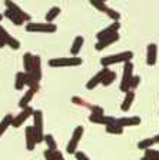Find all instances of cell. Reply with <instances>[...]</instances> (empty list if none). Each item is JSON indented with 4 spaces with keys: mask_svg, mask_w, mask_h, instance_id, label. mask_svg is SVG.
<instances>
[{
    "mask_svg": "<svg viewBox=\"0 0 159 160\" xmlns=\"http://www.w3.org/2000/svg\"><path fill=\"white\" fill-rule=\"evenodd\" d=\"M106 132L109 134H122L123 129L119 126H116V124H109V126H106Z\"/></svg>",
    "mask_w": 159,
    "mask_h": 160,
    "instance_id": "30",
    "label": "cell"
},
{
    "mask_svg": "<svg viewBox=\"0 0 159 160\" xmlns=\"http://www.w3.org/2000/svg\"><path fill=\"white\" fill-rule=\"evenodd\" d=\"M140 160H159V159H152V157H146V156H143Z\"/></svg>",
    "mask_w": 159,
    "mask_h": 160,
    "instance_id": "39",
    "label": "cell"
},
{
    "mask_svg": "<svg viewBox=\"0 0 159 160\" xmlns=\"http://www.w3.org/2000/svg\"><path fill=\"white\" fill-rule=\"evenodd\" d=\"M59 13H60V9H59V7H57V6L52 7V9H50L49 12L46 13V23H52L53 20L59 16Z\"/></svg>",
    "mask_w": 159,
    "mask_h": 160,
    "instance_id": "26",
    "label": "cell"
},
{
    "mask_svg": "<svg viewBox=\"0 0 159 160\" xmlns=\"http://www.w3.org/2000/svg\"><path fill=\"white\" fill-rule=\"evenodd\" d=\"M24 86H26V73H23V72H19V73L16 74L14 87H16L17 90H22Z\"/></svg>",
    "mask_w": 159,
    "mask_h": 160,
    "instance_id": "23",
    "label": "cell"
},
{
    "mask_svg": "<svg viewBox=\"0 0 159 160\" xmlns=\"http://www.w3.org/2000/svg\"><path fill=\"white\" fill-rule=\"evenodd\" d=\"M139 82H140V77L139 76H133L132 80H130V90L135 89V87L139 84Z\"/></svg>",
    "mask_w": 159,
    "mask_h": 160,
    "instance_id": "32",
    "label": "cell"
},
{
    "mask_svg": "<svg viewBox=\"0 0 159 160\" xmlns=\"http://www.w3.org/2000/svg\"><path fill=\"white\" fill-rule=\"evenodd\" d=\"M75 157H76V160H90L83 152H76V153H75Z\"/></svg>",
    "mask_w": 159,
    "mask_h": 160,
    "instance_id": "33",
    "label": "cell"
},
{
    "mask_svg": "<svg viewBox=\"0 0 159 160\" xmlns=\"http://www.w3.org/2000/svg\"><path fill=\"white\" fill-rule=\"evenodd\" d=\"M82 134H83V127L82 126H77L76 129L73 130V134L70 137L69 143H67V147H66V152L69 154H75L77 152V144H79L80 139H82Z\"/></svg>",
    "mask_w": 159,
    "mask_h": 160,
    "instance_id": "7",
    "label": "cell"
},
{
    "mask_svg": "<svg viewBox=\"0 0 159 160\" xmlns=\"http://www.w3.org/2000/svg\"><path fill=\"white\" fill-rule=\"evenodd\" d=\"M89 120L92 123H98V124H103V126H109V124H115L116 117L112 116H106V114H90Z\"/></svg>",
    "mask_w": 159,
    "mask_h": 160,
    "instance_id": "11",
    "label": "cell"
},
{
    "mask_svg": "<svg viewBox=\"0 0 159 160\" xmlns=\"http://www.w3.org/2000/svg\"><path fill=\"white\" fill-rule=\"evenodd\" d=\"M36 139H34V133H33V127L27 126L26 127V147L27 150H33L36 146Z\"/></svg>",
    "mask_w": 159,
    "mask_h": 160,
    "instance_id": "19",
    "label": "cell"
},
{
    "mask_svg": "<svg viewBox=\"0 0 159 160\" xmlns=\"http://www.w3.org/2000/svg\"><path fill=\"white\" fill-rule=\"evenodd\" d=\"M12 122H13V116H12V114H6V116L3 117V120L0 122V136L6 132L7 127L12 126Z\"/></svg>",
    "mask_w": 159,
    "mask_h": 160,
    "instance_id": "22",
    "label": "cell"
},
{
    "mask_svg": "<svg viewBox=\"0 0 159 160\" xmlns=\"http://www.w3.org/2000/svg\"><path fill=\"white\" fill-rule=\"evenodd\" d=\"M4 16H6L13 24H16V26H22V24L24 23V20L22 19V17L17 16L16 13H13V12H10V10H7V9H6V12H4Z\"/></svg>",
    "mask_w": 159,
    "mask_h": 160,
    "instance_id": "20",
    "label": "cell"
},
{
    "mask_svg": "<svg viewBox=\"0 0 159 160\" xmlns=\"http://www.w3.org/2000/svg\"><path fill=\"white\" fill-rule=\"evenodd\" d=\"M32 64H33V54L32 53H24V56H23L24 73H29V70L32 69Z\"/></svg>",
    "mask_w": 159,
    "mask_h": 160,
    "instance_id": "25",
    "label": "cell"
},
{
    "mask_svg": "<svg viewBox=\"0 0 159 160\" xmlns=\"http://www.w3.org/2000/svg\"><path fill=\"white\" fill-rule=\"evenodd\" d=\"M153 140H152V137H148V139H143V140H140L139 143H138V149H140V150H146V149H151V147L153 146Z\"/></svg>",
    "mask_w": 159,
    "mask_h": 160,
    "instance_id": "29",
    "label": "cell"
},
{
    "mask_svg": "<svg viewBox=\"0 0 159 160\" xmlns=\"http://www.w3.org/2000/svg\"><path fill=\"white\" fill-rule=\"evenodd\" d=\"M132 77H133V64L130 62H126L123 64V73H122V80H120V92H123V93L129 92Z\"/></svg>",
    "mask_w": 159,
    "mask_h": 160,
    "instance_id": "4",
    "label": "cell"
},
{
    "mask_svg": "<svg viewBox=\"0 0 159 160\" xmlns=\"http://www.w3.org/2000/svg\"><path fill=\"white\" fill-rule=\"evenodd\" d=\"M37 89H39V86H33V87H29V90H27L26 93L23 94V97L20 99L19 102V107L20 109H24V107L29 106V103L32 102V99H33V96L36 94Z\"/></svg>",
    "mask_w": 159,
    "mask_h": 160,
    "instance_id": "17",
    "label": "cell"
},
{
    "mask_svg": "<svg viewBox=\"0 0 159 160\" xmlns=\"http://www.w3.org/2000/svg\"><path fill=\"white\" fill-rule=\"evenodd\" d=\"M43 156H45V159H46V160H55V156H53V152H52V150H49V149L45 150Z\"/></svg>",
    "mask_w": 159,
    "mask_h": 160,
    "instance_id": "35",
    "label": "cell"
},
{
    "mask_svg": "<svg viewBox=\"0 0 159 160\" xmlns=\"http://www.w3.org/2000/svg\"><path fill=\"white\" fill-rule=\"evenodd\" d=\"M140 123V119L138 116H133V117H120V119H116L115 120V124L119 127H129V126H138Z\"/></svg>",
    "mask_w": 159,
    "mask_h": 160,
    "instance_id": "15",
    "label": "cell"
},
{
    "mask_svg": "<svg viewBox=\"0 0 159 160\" xmlns=\"http://www.w3.org/2000/svg\"><path fill=\"white\" fill-rule=\"evenodd\" d=\"M118 40H119V33H115L109 37H105V39H102V40H98V43L95 44V49H96L98 52H100V50L106 49L108 46L113 44L115 42H118Z\"/></svg>",
    "mask_w": 159,
    "mask_h": 160,
    "instance_id": "16",
    "label": "cell"
},
{
    "mask_svg": "<svg viewBox=\"0 0 159 160\" xmlns=\"http://www.w3.org/2000/svg\"><path fill=\"white\" fill-rule=\"evenodd\" d=\"M102 2H103V3H106V0H102Z\"/></svg>",
    "mask_w": 159,
    "mask_h": 160,
    "instance_id": "42",
    "label": "cell"
},
{
    "mask_svg": "<svg viewBox=\"0 0 159 160\" xmlns=\"http://www.w3.org/2000/svg\"><path fill=\"white\" fill-rule=\"evenodd\" d=\"M152 140H153V143H159V134H156V136H153L152 137Z\"/></svg>",
    "mask_w": 159,
    "mask_h": 160,
    "instance_id": "38",
    "label": "cell"
},
{
    "mask_svg": "<svg viewBox=\"0 0 159 160\" xmlns=\"http://www.w3.org/2000/svg\"><path fill=\"white\" fill-rule=\"evenodd\" d=\"M72 102H73V103H76V104H83V100L79 99V97H73Z\"/></svg>",
    "mask_w": 159,
    "mask_h": 160,
    "instance_id": "37",
    "label": "cell"
},
{
    "mask_svg": "<svg viewBox=\"0 0 159 160\" xmlns=\"http://www.w3.org/2000/svg\"><path fill=\"white\" fill-rule=\"evenodd\" d=\"M33 112H34V110L32 109L30 106H27V107H24V109H22V112H20V113L17 114L16 117H13L12 126L16 127V129H17V127H20L22 124L24 123V122H26L27 119H29L30 116H32V114H33Z\"/></svg>",
    "mask_w": 159,
    "mask_h": 160,
    "instance_id": "9",
    "label": "cell"
},
{
    "mask_svg": "<svg viewBox=\"0 0 159 160\" xmlns=\"http://www.w3.org/2000/svg\"><path fill=\"white\" fill-rule=\"evenodd\" d=\"M4 44H3V42H2V40H0V47H3Z\"/></svg>",
    "mask_w": 159,
    "mask_h": 160,
    "instance_id": "40",
    "label": "cell"
},
{
    "mask_svg": "<svg viewBox=\"0 0 159 160\" xmlns=\"http://www.w3.org/2000/svg\"><path fill=\"white\" fill-rule=\"evenodd\" d=\"M4 4H6V9L10 10V12H13V13H16L17 16H20L22 19L24 20V22H30V14H27L26 12H24L23 9L20 6H17L14 2H12V0H4Z\"/></svg>",
    "mask_w": 159,
    "mask_h": 160,
    "instance_id": "10",
    "label": "cell"
},
{
    "mask_svg": "<svg viewBox=\"0 0 159 160\" xmlns=\"http://www.w3.org/2000/svg\"><path fill=\"white\" fill-rule=\"evenodd\" d=\"M26 30L32 32V33H55L56 32V26L53 23H27Z\"/></svg>",
    "mask_w": 159,
    "mask_h": 160,
    "instance_id": "6",
    "label": "cell"
},
{
    "mask_svg": "<svg viewBox=\"0 0 159 160\" xmlns=\"http://www.w3.org/2000/svg\"><path fill=\"white\" fill-rule=\"evenodd\" d=\"M133 57L132 52H122V53L118 54H110V56H106L100 59V64L103 67H108L110 64H116V63H126V62H130Z\"/></svg>",
    "mask_w": 159,
    "mask_h": 160,
    "instance_id": "2",
    "label": "cell"
},
{
    "mask_svg": "<svg viewBox=\"0 0 159 160\" xmlns=\"http://www.w3.org/2000/svg\"><path fill=\"white\" fill-rule=\"evenodd\" d=\"M33 133H34V139L36 143H42L43 142V113L40 110H34L33 112Z\"/></svg>",
    "mask_w": 159,
    "mask_h": 160,
    "instance_id": "3",
    "label": "cell"
},
{
    "mask_svg": "<svg viewBox=\"0 0 159 160\" xmlns=\"http://www.w3.org/2000/svg\"><path fill=\"white\" fill-rule=\"evenodd\" d=\"M43 142H46L47 149L49 150H52V152H56L57 150V143H56V140H55V137H53L52 134H46V136H43Z\"/></svg>",
    "mask_w": 159,
    "mask_h": 160,
    "instance_id": "24",
    "label": "cell"
},
{
    "mask_svg": "<svg viewBox=\"0 0 159 160\" xmlns=\"http://www.w3.org/2000/svg\"><path fill=\"white\" fill-rule=\"evenodd\" d=\"M119 27H120V23H119V22H113V23H110L109 26L105 27L103 30H100L99 33L96 34L98 40H102V39H105V37H109V36H112V34L118 33Z\"/></svg>",
    "mask_w": 159,
    "mask_h": 160,
    "instance_id": "12",
    "label": "cell"
},
{
    "mask_svg": "<svg viewBox=\"0 0 159 160\" xmlns=\"http://www.w3.org/2000/svg\"><path fill=\"white\" fill-rule=\"evenodd\" d=\"M90 109H92V114H105L103 109L102 107H99V106H92Z\"/></svg>",
    "mask_w": 159,
    "mask_h": 160,
    "instance_id": "34",
    "label": "cell"
},
{
    "mask_svg": "<svg viewBox=\"0 0 159 160\" xmlns=\"http://www.w3.org/2000/svg\"><path fill=\"white\" fill-rule=\"evenodd\" d=\"M2 19H3V14H0V22H2Z\"/></svg>",
    "mask_w": 159,
    "mask_h": 160,
    "instance_id": "41",
    "label": "cell"
},
{
    "mask_svg": "<svg viewBox=\"0 0 159 160\" xmlns=\"http://www.w3.org/2000/svg\"><path fill=\"white\" fill-rule=\"evenodd\" d=\"M115 79H116V72L108 70V73L105 74V77H103V80H102V84L103 86H110V84L115 82Z\"/></svg>",
    "mask_w": 159,
    "mask_h": 160,
    "instance_id": "27",
    "label": "cell"
},
{
    "mask_svg": "<svg viewBox=\"0 0 159 160\" xmlns=\"http://www.w3.org/2000/svg\"><path fill=\"white\" fill-rule=\"evenodd\" d=\"M89 2H90V4H92L95 9H98L99 12H103V13H106L108 9H109V7L106 6V3H103L102 0H89Z\"/></svg>",
    "mask_w": 159,
    "mask_h": 160,
    "instance_id": "28",
    "label": "cell"
},
{
    "mask_svg": "<svg viewBox=\"0 0 159 160\" xmlns=\"http://www.w3.org/2000/svg\"><path fill=\"white\" fill-rule=\"evenodd\" d=\"M82 64V59L76 56L72 57H56L49 60L50 67H66V66H79Z\"/></svg>",
    "mask_w": 159,
    "mask_h": 160,
    "instance_id": "5",
    "label": "cell"
},
{
    "mask_svg": "<svg viewBox=\"0 0 159 160\" xmlns=\"http://www.w3.org/2000/svg\"><path fill=\"white\" fill-rule=\"evenodd\" d=\"M133 100H135V92L133 90H129V92H126L125 93V99H123L122 104H120V110L122 112H128L132 106Z\"/></svg>",
    "mask_w": 159,
    "mask_h": 160,
    "instance_id": "18",
    "label": "cell"
},
{
    "mask_svg": "<svg viewBox=\"0 0 159 160\" xmlns=\"http://www.w3.org/2000/svg\"><path fill=\"white\" fill-rule=\"evenodd\" d=\"M53 156H55V160H65L63 154L60 153L59 150H56V152H53Z\"/></svg>",
    "mask_w": 159,
    "mask_h": 160,
    "instance_id": "36",
    "label": "cell"
},
{
    "mask_svg": "<svg viewBox=\"0 0 159 160\" xmlns=\"http://www.w3.org/2000/svg\"><path fill=\"white\" fill-rule=\"evenodd\" d=\"M82 46H83V37L82 36H76V37H75V40H73V44H72V49H70V53H72L73 56H76V54L80 52Z\"/></svg>",
    "mask_w": 159,
    "mask_h": 160,
    "instance_id": "21",
    "label": "cell"
},
{
    "mask_svg": "<svg viewBox=\"0 0 159 160\" xmlns=\"http://www.w3.org/2000/svg\"><path fill=\"white\" fill-rule=\"evenodd\" d=\"M145 156H146V157H152V159H159V150L146 149V150H145Z\"/></svg>",
    "mask_w": 159,
    "mask_h": 160,
    "instance_id": "31",
    "label": "cell"
},
{
    "mask_svg": "<svg viewBox=\"0 0 159 160\" xmlns=\"http://www.w3.org/2000/svg\"><path fill=\"white\" fill-rule=\"evenodd\" d=\"M156 60H158V46L155 43L148 44V49H146V63L149 66L156 64Z\"/></svg>",
    "mask_w": 159,
    "mask_h": 160,
    "instance_id": "13",
    "label": "cell"
},
{
    "mask_svg": "<svg viewBox=\"0 0 159 160\" xmlns=\"http://www.w3.org/2000/svg\"><path fill=\"white\" fill-rule=\"evenodd\" d=\"M106 73H108V69H106V67H103L100 72H98V73L86 83V89L87 90H92V89H95L98 84H102V80H103V77H105Z\"/></svg>",
    "mask_w": 159,
    "mask_h": 160,
    "instance_id": "14",
    "label": "cell"
},
{
    "mask_svg": "<svg viewBox=\"0 0 159 160\" xmlns=\"http://www.w3.org/2000/svg\"><path fill=\"white\" fill-rule=\"evenodd\" d=\"M40 79H42V60L39 56H33L32 69L29 70V73H26V86H39Z\"/></svg>",
    "mask_w": 159,
    "mask_h": 160,
    "instance_id": "1",
    "label": "cell"
},
{
    "mask_svg": "<svg viewBox=\"0 0 159 160\" xmlns=\"http://www.w3.org/2000/svg\"><path fill=\"white\" fill-rule=\"evenodd\" d=\"M0 40L3 42V44H7V46H10L12 49H14V50H17L20 47L19 40H16L14 37H12V34L7 33V30L4 29L2 24H0Z\"/></svg>",
    "mask_w": 159,
    "mask_h": 160,
    "instance_id": "8",
    "label": "cell"
}]
</instances>
